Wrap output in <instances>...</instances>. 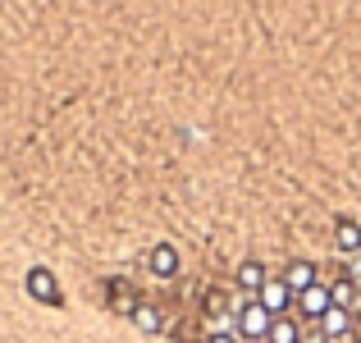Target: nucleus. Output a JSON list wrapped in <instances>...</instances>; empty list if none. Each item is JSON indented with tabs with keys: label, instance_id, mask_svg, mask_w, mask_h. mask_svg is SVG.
Returning <instances> with one entry per match:
<instances>
[{
	"label": "nucleus",
	"instance_id": "nucleus-12",
	"mask_svg": "<svg viewBox=\"0 0 361 343\" xmlns=\"http://www.w3.org/2000/svg\"><path fill=\"white\" fill-rule=\"evenodd\" d=\"M357 293H361V289H357L353 279H348V275H338V279L329 284V298H334V307H343V311H353V307H357Z\"/></svg>",
	"mask_w": 361,
	"mask_h": 343
},
{
	"label": "nucleus",
	"instance_id": "nucleus-3",
	"mask_svg": "<svg viewBox=\"0 0 361 343\" xmlns=\"http://www.w3.org/2000/svg\"><path fill=\"white\" fill-rule=\"evenodd\" d=\"M261 298V307L270 311V316H288V307H293V289L283 279H265V289L256 293Z\"/></svg>",
	"mask_w": 361,
	"mask_h": 343
},
{
	"label": "nucleus",
	"instance_id": "nucleus-1",
	"mask_svg": "<svg viewBox=\"0 0 361 343\" xmlns=\"http://www.w3.org/2000/svg\"><path fill=\"white\" fill-rule=\"evenodd\" d=\"M270 325H274V316L261 307V298H252V302L238 307V335H243V343H265Z\"/></svg>",
	"mask_w": 361,
	"mask_h": 343
},
{
	"label": "nucleus",
	"instance_id": "nucleus-2",
	"mask_svg": "<svg viewBox=\"0 0 361 343\" xmlns=\"http://www.w3.org/2000/svg\"><path fill=\"white\" fill-rule=\"evenodd\" d=\"M293 307H298L302 320H316V325H320V316L334 307V298H329V284H311V289H302L298 298H293Z\"/></svg>",
	"mask_w": 361,
	"mask_h": 343
},
{
	"label": "nucleus",
	"instance_id": "nucleus-5",
	"mask_svg": "<svg viewBox=\"0 0 361 343\" xmlns=\"http://www.w3.org/2000/svg\"><path fill=\"white\" fill-rule=\"evenodd\" d=\"M147 265H151L156 279H174V275H178V252L169 243H156V247H151V256H147Z\"/></svg>",
	"mask_w": 361,
	"mask_h": 343
},
{
	"label": "nucleus",
	"instance_id": "nucleus-13",
	"mask_svg": "<svg viewBox=\"0 0 361 343\" xmlns=\"http://www.w3.org/2000/svg\"><path fill=\"white\" fill-rule=\"evenodd\" d=\"M106 298H110V307H115V311H133V307H137V298H133V289L123 279H110Z\"/></svg>",
	"mask_w": 361,
	"mask_h": 343
},
{
	"label": "nucleus",
	"instance_id": "nucleus-11",
	"mask_svg": "<svg viewBox=\"0 0 361 343\" xmlns=\"http://www.w3.org/2000/svg\"><path fill=\"white\" fill-rule=\"evenodd\" d=\"M265 343H302V330H298V316H274Z\"/></svg>",
	"mask_w": 361,
	"mask_h": 343
},
{
	"label": "nucleus",
	"instance_id": "nucleus-7",
	"mask_svg": "<svg viewBox=\"0 0 361 343\" xmlns=\"http://www.w3.org/2000/svg\"><path fill=\"white\" fill-rule=\"evenodd\" d=\"M283 284H288V289H293V298H298L302 289L320 284V279H316V265H311V261H293L288 270H283Z\"/></svg>",
	"mask_w": 361,
	"mask_h": 343
},
{
	"label": "nucleus",
	"instance_id": "nucleus-6",
	"mask_svg": "<svg viewBox=\"0 0 361 343\" xmlns=\"http://www.w3.org/2000/svg\"><path fill=\"white\" fill-rule=\"evenodd\" d=\"M348 330H353V311H343V307H329L325 316H320V335H325V339H343Z\"/></svg>",
	"mask_w": 361,
	"mask_h": 343
},
{
	"label": "nucleus",
	"instance_id": "nucleus-14",
	"mask_svg": "<svg viewBox=\"0 0 361 343\" xmlns=\"http://www.w3.org/2000/svg\"><path fill=\"white\" fill-rule=\"evenodd\" d=\"M224 311H229V298H224L220 289H211V293H206V316H211V320H220Z\"/></svg>",
	"mask_w": 361,
	"mask_h": 343
},
{
	"label": "nucleus",
	"instance_id": "nucleus-4",
	"mask_svg": "<svg viewBox=\"0 0 361 343\" xmlns=\"http://www.w3.org/2000/svg\"><path fill=\"white\" fill-rule=\"evenodd\" d=\"M27 293H32L37 302H46V307H60V284H55V275L51 270H27Z\"/></svg>",
	"mask_w": 361,
	"mask_h": 343
},
{
	"label": "nucleus",
	"instance_id": "nucleus-8",
	"mask_svg": "<svg viewBox=\"0 0 361 343\" xmlns=\"http://www.w3.org/2000/svg\"><path fill=\"white\" fill-rule=\"evenodd\" d=\"M265 279H270V275H265V265H261V261H243V265H238V289H243V293H252V298L265 289Z\"/></svg>",
	"mask_w": 361,
	"mask_h": 343
},
{
	"label": "nucleus",
	"instance_id": "nucleus-10",
	"mask_svg": "<svg viewBox=\"0 0 361 343\" xmlns=\"http://www.w3.org/2000/svg\"><path fill=\"white\" fill-rule=\"evenodd\" d=\"M334 243H338V252H361V224L343 215V220L334 224Z\"/></svg>",
	"mask_w": 361,
	"mask_h": 343
},
{
	"label": "nucleus",
	"instance_id": "nucleus-15",
	"mask_svg": "<svg viewBox=\"0 0 361 343\" xmlns=\"http://www.w3.org/2000/svg\"><path fill=\"white\" fill-rule=\"evenodd\" d=\"M206 343H238V339H233V335H224V330H215V335L206 339Z\"/></svg>",
	"mask_w": 361,
	"mask_h": 343
},
{
	"label": "nucleus",
	"instance_id": "nucleus-9",
	"mask_svg": "<svg viewBox=\"0 0 361 343\" xmlns=\"http://www.w3.org/2000/svg\"><path fill=\"white\" fill-rule=\"evenodd\" d=\"M128 320L142 330V335H156V330H160V307H156V302H142V298H137V307L128 311Z\"/></svg>",
	"mask_w": 361,
	"mask_h": 343
}]
</instances>
